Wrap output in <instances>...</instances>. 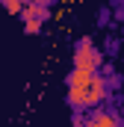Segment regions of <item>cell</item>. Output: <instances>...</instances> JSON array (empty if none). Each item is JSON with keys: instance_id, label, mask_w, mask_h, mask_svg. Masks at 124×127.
<instances>
[{"instance_id": "6da1fadb", "label": "cell", "mask_w": 124, "mask_h": 127, "mask_svg": "<svg viewBox=\"0 0 124 127\" xmlns=\"http://www.w3.org/2000/svg\"><path fill=\"white\" fill-rule=\"evenodd\" d=\"M74 68L89 71V74H100V68H103V53H100V47H94L89 35H83L74 47Z\"/></svg>"}, {"instance_id": "7a4b0ae2", "label": "cell", "mask_w": 124, "mask_h": 127, "mask_svg": "<svg viewBox=\"0 0 124 127\" xmlns=\"http://www.w3.org/2000/svg\"><path fill=\"white\" fill-rule=\"evenodd\" d=\"M109 97V80L106 74H94L86 89V109H100V103Z\"/></svg>"}, {"instance_id": "3957f363", "label": "cell", "mask_w": 124, "mask_h": 127, "mask_svg": "<svg viewBox=\"0 0 124 127\" xmlns=\"http://www.w3.org/2000/svg\"><path fill=\"white\" fill-rule=\"evenodd\" d=\"M124 118L118 109H92L89 115H86V127H121Z\"/></svg>"}, {"instance_id": "277c9868", "label": "cell", "mask_w": 124, "mask_h": 127, "mask_svg": "<svg viewBox=\"0 0 124 127\" xmlns=\"http://www.w3.org/2000/svg\"><path fill=\"white\" fill-rule=\"evenodd\" d=\"M50 18V3H27L24 6V21H47Z\"/></svg>"}, {"instance_id": "5b68a950", "label": "cell", "mask_w": 124, "mask_h": 127, "mask_svg": "<svg viewBox=\"0 0 124 127\" xmlns=\"http://www.w3.org/2000/svg\"><path fill=\"white\" fill-rule=\"evenodd\" d=\"M94 74L89 71H77V68H71V74H68V89H86L89 83H92Z\"/></svg>"}, {"instance_id": "8992f818", "label": "cell", "mask_w": 124, "mask_h": 127, "mask_svg": "<svg viewBox=\"0 0 124 127\" xmlns=\"http://www.w3.org/2000/svg\"><path fill=\"white\" fill-rule=\"evenodd\" d=\"M24 6L27 3H21V0H6V12H12V15H24Z\"/></svg>"}, {"instance_id": "52a82bcc", "label": "cell", "mask_w": 124, "mask_h": 127, "mask_svg": "<svg viewBox=\"0 0 124 127\" xmlns=\"http://www.w3.org/2000/svg\"><path fill=\"white\" fill-rule=\"evenodd\" d=\"M41 24L44 21H24V32L27 35H35V32H41Z\"/></svg>"}, {"instance_id": "ba28073f", "label": "cell", "mask_w": 124, "mask_h": 127, "mask_svg": "<svg viewBox=\"0 0 124 127\" xmlns=\"http://www.w3.org/2000/svg\"><path fill=\"white\" fill-rule=\"evenodd\" d=\"M71 124L74 127H86V115H83V112H74V115H71Z\"/></svg>"}, {"instance_id": "9c48e42d", "label": "cell", "mask_w": 124, "mask_h": 127, "mask_svg": "<svg viewBox=\"0 0 124 127\" xmlns=\"http://www.w3.org/2000/svg\"><path fill=\"white\" fill-rule=\"evenodd\" d=\"M121 127H124V124H121Z\"/></svg>"}]
</instances>
